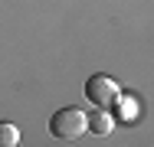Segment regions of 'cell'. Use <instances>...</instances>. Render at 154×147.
I'll return each mask as SVG.
<instances>
[{
  "label": "cell",
  "instance_id": "cell-1",
  "mask_svg": "<svg viewBox=\"0 0 154 147\" xmlns=\"http://www.w3.org/2000/svg\"><path fill=\"white\" fill-rule=\"evenodd\" d=\"M85 131H89L85 128V115L79 108H59L49 118V134L59 137V141H79Z\"/></svg>",
  "mask_w": 154,
  "mask_h": 147
},
{
  "label": "cell",
  "instance_id": "cell-2",
  "mask_svg": "<svg viewBox=\"0 0 154 147\" xmlns=\"http://www.w3.org/2000/svg\"><path fill=\"white\" fill-rule=\"evenodd\" d=\"M85 98H89V105L108 111L112 105H118L122 92H118V85H115V79H108V75H92V79L85 82Z\"/></svg>",
  "mask_w": 154,
  "mask_h": 147
},
{
  "label": "cell",
  "instance_id": "cell-3",
  "mask_svg": "<svg viewBox=\"0 0 154 147\" xmlns=\"http://www.w3.org/2000/svg\"><path fill=\"white\" fill-rule=\"evenodd\" d=\"M85 128L98 137H105V134H112V115L105 108H95L92 115H85Z\"/></svg>",
  "mask_w": 154,
  "mask_h": 147
},
{
  "label": "cell",
  "instance_id": "cell-4",
  "mask_svg": "<svg viewBox=\"0 0 154 147\" xmlns=\"http://www.w3.org/2000/svg\"><path fill=\"white\" fill-rule=\"evenodd\" d=\"M20 144V128L10 121H0V147H17Z\"/></svg>",
  "mask_w": 154,
  "mask_h": 147
}]
</instances>
